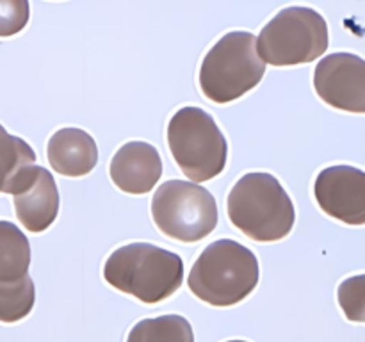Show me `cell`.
I'll list each match as a JSON object with an SVG mask.
<instances>
[{
	"instance_id": "1",
	"label": "cell",
	"mask_w": 365,
	"mask_h": 342,
	"mask_svg": "<svg viewBox=\"0 0 365 342\" xmlns=\"http://www.w3.org/2000/svg\"><path fill=\"white\" fill-rule=\"evenodd\" d=\"M109 285L141 303L153 305L173 296L184 281V260L173 252L134 242L114 249L103 264Z\"/></svg>"
},
{
	"instance_id": "2",
	"label": "cell",
	"mask_w": 365,
	"mask_h": 342,
	"mask_svg": "<svg viewBox=\"0 0 365 342\" xmlns=\"http://www.w3.org/2000/svg\"><path fill=\"white\" fill-rule=\"evenodd\" d=\"M228 217L237 230L257 242H277L294 228L296 210L287 191L269 173H246L232 187Z\"/></svg>"
},
{
	"instance_id": "3",
	"label": "cell",
	"mask_w": 365,
	"mask_h": 342,
	"mask_svg": "<svg viewBox=\"0 0 365 342\" xmlns=\"http://www.w3.org/2000/svg\"><path fill=\"white\" fill-rule=\"evenodd\" d=\"M259 260L250 248L234 239H220L192 264L187 285L192 294L212 306L241 303L259 284Z\"/></svg>"
},
{
	"instance_id": "4",
	"label": "cell",
	"mask_w": 365,
	"mask_h": 342,
	"mask_svg": "<svg viewBox=\"0 0 365 342\" xmlns=\"http://www.w3.org/2000/svg\"><path fill=\"white\" fill-rule=\"evenodd\" d=\"M264 73L266 64L257 52L255 36L234 31L207 52L198 81L205 98L214 103H228L257 88Z\"/></svg>"
},
{
	"instance_id": "5",
	"label": "cell",
	"mask_w": 365,
	"mask_h": 342,
	"mask_svg": "<svg viewBox=\"0 0 365 342\" xmlns=\"http://www.w3.org/2000/svg\"><path fill=\"white\" fill-rule=\"evenodd\" d=\"M168 145L185 177L207 182L223 173L228 145L214 118L202 107H182L168 125Z\"/></svg>"
},
{
	"instance_id": "6",
	"label": "cell",
	"mask_w": 365,
	"mask_h": 342,
	"mask_svg": "<svg viewBox=\"0 0 365 342\" xmlns=\"http://www.w3.org/2000/svg\"><path fill=\"white\" fill-rule=\"evenodd\" d=\"M328 50V24L310 7L282 9L257 38V52L264 64L296 66L312 63Z\"/></svg>"
},
{
	"instance_id": "7",
	"label": "cell",
	"mask_w": 365,
	"mask_h": 342,
	"mask_svg": "<svg viewBox=\"0 0 365 342\" xmlns=\"http://www.w3.org/2000/svg\"><path fill=\"white\" fill-rule=\"evenodd\" d=\"M152 217L166 237L178 242H198L217 224V203L202 185L168 180L155 191Z\"/></svg>"
},
{
	"instance_id": "8",
	"label": "cell",
	"mask_w": 365,
	"mask_h": 342,
	"mask_svg": "<svg viewBox=\"0 0 365 342\" xmlns=\"http://www.w3.org/2000/svg\"><path fill=\"white\" fill-rule=\"evenodd\" d=\"M317 96L346 113H365V63L355 53L337 52L323 57L314 71Z\"/></svg>"
},
{
	"instance_id": "9",
	"label": "cell",
	"mask_w": 365,
	"mask_h": 342,
	"mask_svg": "<svg viewBox=\"0 0 365 342\" xmlns=\"http://www.w3.org/2000/svg\"><path fill=\"white\" fill-rule=\"evenodd\" d=\"M14 196V210L29 232H45L59 214V191L52 173L43 166L25 167L7 189Z\"/></svg>"
},
{
	"instance_id": "10",
	"label": "cell",
	"mask_w": 365,
	"mask_h": 342,
	"mask_svg": "<svg viewBox=\"0 0 365 342\" xmlns=\"http://www.w3.org/2000/svg\"><path fill=\"white\" fill-rule=\"evenodd\" d=\"M314 195L324 214L353 227L365 223V173L353 166H330L321 171Z\"/></svg>"
},
{
	"instance_id": "11",
	"label": "cell",
	"mask_w": 365,
	"mask_h": 342,
	"mask_svg": "<svg viewBox=\"0 0 365 342\" xmlns=\"http://www.w3.org/2000/svg\"><path fill=\"white\" fill-rule=\"evenodd\" d=\"M109 175L120 191L128 195H146L160 180L163 159L150 142H125L110 160Z\"/></svg>"
},
{
	"instance_id": "12",
	"label": "cell",
	"mask_w": 365,
	"mask_h": 342,
	"mask_svg": "<svg viewBox=\"0 0 365 342\" xmlns=\"http://www.w3.org/2000/svg\"><path fill=\"white\" fill-rule=\"evenodd\" d=\"M46 157L53 171L64 177H84L98 162V148L91 135L82 128H61L50 138Z\"/></svg>"
},
{
	"instance_id": "13",
	"label": "cell",
	"mask_w": 365,
	"mask_h": 342,
	"mask_svg": "<svg viewBox=\"0 0 365 342\" xmlns=\"http://www.w3.org/2000/svg\"><path fill=\"white\" fill-rule=\"evenodd\" d=\"M31 244L11 221H0V281H16L29 274Z\"/></svg>"
},
{
	"instance_id": "14",
	"label": "cell",
	"mask_w": 365,
	"mask_h": 342,
	"mask_svg": "<svg viewBox=\"0 0 365 342\" xmlns=\"http://www.w3.org/2000/svg\"><path fill=\"white\" fill-rule=\"evenodd\" d=\"M127 342H195L191 323L182 316L143 319L128 333Z\"/></svg>"
},
{
	"instance_id": "15",
	"label": "cell",
	"mask_w": 365,
	"mask_h": 342,
	"mask_svg": "<svg viewBox=\"0 0 365 342\" xmlns=\"http://www.w3.org/2000/svg\"><path fill=\"white\" fill-rule=\"evenodd\" d=\"M36 162L34 150L0 125V192H7L14 178Z\"/></svg>"
},
{
	"instance_id": "16",
	"label": "cell",
	"mask_w": 365,
	"mask_h": 342,
	"mask_svg": "<svg viewBox=\"0 0 365 342\" xmlns=\"http://www.w3.org/2000/svg\"><path fill=\"white\" fill-rule=\"evenodd\" d=\"M36 289L29 274L16 281H0V323H18L34 309Z\"/></svg>"
},
{
	"instance_id": "17",
	"label": "cell",
	"mask_w": 365,
	"mask_h": 342,
	"mask_svg": "<svg viewBox=\"0 0 365 342\" xmlns=\"http://www.w3.org/2000/svg\"><path fill=\"white\" fill-rule=\"evenodd\" d=\"M27 0H0V38L24 31L29 24Z\"/></svg>"
},
{
	"instance_id": "18",
	"label": "cell",
	"mask_w": 365,
	"mask_h": 342,
	"mask_svg": "<svg viewBox=\"0 0 365 342\" xmlns=\"http://www.w3.org/2000/svg\"><path fill=\"white\" fill-rule=\"evenodd\" d=\"M339 301L349 321H364V276L348 278L339 289Z\"/></svg>"
},
{
	"instance_id": "19",
	"label": "cell",
	"mask_w": 365,
	"mask_h": 342,
	"mask_svg": "<svg viewBox=\"0 0 365 342\" xmlns=\"http://www.w3.org/2000/svg\"><path fill=\"white\" fill-rule=\"evenodd\" d=\"M228 342H246V341H228Z\"/></svg>"
}]
</instances>
